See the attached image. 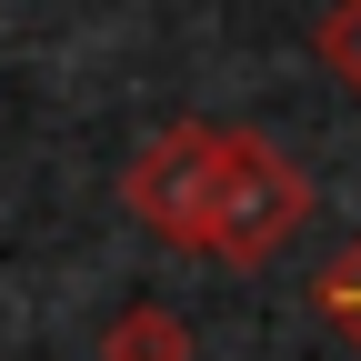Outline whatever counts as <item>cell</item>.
Wrapping results in <instances>:
<instances>
[{
    "label": "cell",
    "instance_id": "3957f363",
    "mask_svg": "<svg viewBox=\"0 0 361 361\" xmlns=\"http://www.w3.org/2000/svg\"><path fill=\"white\" fill-rule=\"evenodd\" d=\"M101 361H201V341L171 301H121L101 322Z\"/></svg>",
    "mask_w": 361,
    "mask_h": 361
},
{
    "label": "cell",
    "instance_id": "5b68a950",
    "mask_svg": "<svg viewBox=\"0 0 361 361\" xmlns=\"http://www.w3.org/2000/svg\"><path fill=\"white\" fill-rule=\"evenodd\" d=\"M311 301H322V322H331L341 341H361V241H351L341 261H322V281H311Z\"/></svg>",
    "mask_w": 361,
    "mask_h": 361
},
{
    "label": "cell",
    "instance_id": "7a4b0ae2",
    "mask_svg": "<svg viewBox=\"0 0 361 361\" xmlns=\"http://www.w3.org/2000/svg\"><path fill=\"white\" fill-rule=\"evenodd\" d=\"M311 221V180L291 151H271L261 130H231V151H221V221H211V261H271L291 251Z\"/></svg>",
    "mask_w": 361,
    "mask_h": 361
},
{
    "label": "cell",
    "instance_id": "277c9868",
    "mask_svg": "<svg viewBox=\"0 0 361 361\" xmlns=\"http://www.w3.org/2000/svg\"><path fill=\"white\" fill-rule=\"evenodd\" d=\"M311 51H322V71H331L341 90H361V0H331L322 30H311Z\"/></svg>",
    "mask_w": 361,
    "mask_h": 361
},
{
    "label": "cell",
    "instance_id": "6da1fadb",
    "mask_svg": "<svg viewBox=\"0 0 361 361\" xmlns=\"http://www.w3.org/2000/svg\"><path fill=\"white\" fill-rule=\"evenodd\" d=\"M221 151H231L221 121H171V130H151L141 161L121 171V211L141 221L151 241H171V251H211V221H221Z\"/></svg>",
    "mask_w": 361,
    "mask_h": 361
}]
</instances>
